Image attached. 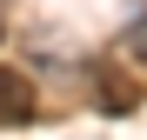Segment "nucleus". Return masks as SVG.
<instances>
[{
	"instance_id": "3",
	"label": "nucleus",
	"mask_w": 147,
	"mask_h": 140,
	"mask_svg": "<svg viewBox=\"0 0 147 140\" xmlns=\"http://www.w3.org/2000/svg\"><path fill=\"white\" fill-rule=\"evenodd\" d=\"M127 54H134V60L147 67V13H140V20H134V27H127Z\"/></svg>"
},
{
	"instance_id": "2",
	"label": "nucleus",
	"mask_w": 147,
	"mask_h": 140,
	"mask_svg": "<svg viewBox=\"0 0 147 140\" xmlns=\"http://www.w3.org/2000/svg\"><path fill=\"white\" fill-rule=\"evenodd\" d=\"M40 120V93L20 67H0V127H34Z\"/></svg>"
},
{
	"instance_id": "1",
	"label": "nucleus",
	"mask_w": 147,
	"mask_h": 140,
	"mask_svg": "<svg viewBox=\"0 0 147 140\" xmlns=\"http://www.w3.org/2000/svg\"><path fill=\"white\" fill-rule=\"evenodd\" d=\"M87 93H94L100 113H134V107H140V67H127V60H94V67H87Z\"/></svg>"
}]
</instances>
